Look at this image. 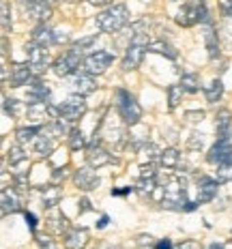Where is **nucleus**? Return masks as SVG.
I'll list each match as a JSON object with an SVG mask.
<instances>
[{"mask_svg": "<svg viewBox=\"0 0 232 249\" xmlns=\"http://www.w3.org/2000/svg\"><path fill=\"white\" fill-rule=\"evenodd\" d=\"M129 22H131V13H129V9L125 4H112V7H107L106 11H101L95 18L97 28H99L101 33H107V35L123 30Z\"/></svg>", "mask_w": 232, "mask_h": 249, "instance_id": "nucleus-1", "label": "nucleus"}, {"mask_svg": "<svg viewBox=\"0 0 232 249\" xmlns=\"http://www.w3.org/2000/svg\"><path fill=\"white\" fill-rule=\"evenodd\" d=\"M142 26L144 22H138L136 24V30L138 33L133 35V39H131V43L127 45V52H125V58H123L121 62V67H123V71H133V69H138V67L142 65V60H144V54L148 52V33H142Z\"/></svg>", "mask_w": 232, "mask_h": 249, "instance_id": "nucleus-2", "label": "nucleus"}, {"mask_svg": "<svg viewBox=\"0 0 232 249\" xmlns=\"http://www.w3.org/2000/svg\"><path fill=\"white\" fill-rule=\"evenodd\" d=\"M48 114L54 121H67V123H77L86 114V101L82 95H71L58 106L48 103Z\"/></svg>", "mask_w": 232, "mask_h": 249, "instance_id": "nucleus-3", "label": "nucleus"}, {"mask_svg": "<svg viewBox=\"0 0 232 249\" xmlns=\"http://www.w3.org/2000/svg\"><path fill=\"white\" fill-rule=\"evenodd\" d=\"M116 110H118V116H121L123 123L127 124H138L142 118V107L138 99L131 95L125 88H118L116 90Z\"/></svg>", "mask_w": 232, "mask_h": 249, "instance_id": "nucleus-4", "label": "nucleus"}, {"mask_svg": "<svg viewBox=\"0 0 232 249\" xmlns=\"http://www.w3.org/2000/svg\"><path fill=\"white\" fill-rule=\"evenodd\" d=\"M200 22L202 24L211 22L209 9H206V0H189V2L178 11L177 24L183 26V28H189V26H196Z\"/></svg>", "mask_w": 232, "mask_h": 249, "instance_id": "nucleus-5", "label": "nucleus"}, {"mask_svg": "<svg viewBox=\"0 0 232 249\" xmlns=\"http://www.w3.org/2000/svg\"><path fill=\"white\" fill-rule=\"evenodd\" d=\"M26 62L30 65V69H33L35 75H41L45 69H48V65H50L48 48H43V45L35 43V41L26 43Z\"/></svg>", "mask_w": 232, "mask_h": 249, "instance_id": "nucleus-6", "label": "nucleus"}, {"mask_svg": "<svg viewBox=\"0 0 232 249\" xmlns=\"http://www.w3.org/2000/svg\"><path fill=\"white\" fill-rule=\"evenodd\" d=\"M112 161H116V159L112 157V155L107 153L106 148H103L101 138L99 136H92L89 148H86V163H89L90 168L97 170V168H103V165H107V163H112Z\"/></svg>", "mask_w": 232, "mask_h": 249, "instance_id": "nucleus-7", "label": "nucleus"}, {"mask_svg": "<svg viewBox=\"0 0 232 249\" xmlns=\"http://www.w3.org/2000/svg\"><path fill=\"white\" fill-rule=\"evenodd\" d=\"M19 7H22V13L26 18L39 24H45L52 18V7L48 0H19Z\"/></svg>", "mask_w": 232, "mask_h": 249, "instance_id": "nucleus-8", "label": "nucleus"}, {"mask_svg": "<svg viewBox=\"0 0 232 249\" xmlns=\"http://www.w3.org/2000/svg\"><path fill=\"white\" fill-rule=\"evenodd\" d=\"M112 62H114V54L107 50H99V52H90L82 65H84V71H89L92 75H99L106 69H110Z\"/></svg>", "mask_w": 232, "mask_h": 249, "instance_id": "nucleus-9", "label": "nucleus"}, {"mask_svg": "<svg viewBox=\"0 0 232 249\" xmlns=\"http://www.w3.org/2000/svg\"><path fill=\"white\" fill-rule=\"evenodd\" d=\"M80 62H84V60H82V56L77 54V52L69 50V52H65L63 56H58V58L54 60L52 69H54V73L58 77H69V75H73L77 71Z\"/></svg>", "mask_w": 232, "mask_h": 249, "instance_id": "nucleus-10", "label": "nucleus"}, {"mask_svg": "<svg viewBox=\"0 0 232 249\" xmlns=\"http://www.w3.org/2000/svg\"><path fill=\"white\" fill-rule=\"evenodd\" d=\"M33 41L39 45H43V48H52V45L67 43L69 37H67V35H58L56 30H52L50 26H45V24H39L37 28L33 30Z\"/></svg>", "mask_w": 232, "mask_h": 249, "instance_id": "nucleus-11", "label": "nucleus"}, {"mask_svg": "<svg viewBox=\"0 0 232 249\" xmlns=\"http://www.w3.org/2000/svg\"><path fill=\"white\" fill-rule=\"evenodd\" d=\"M71 88H73V95L86 97L97 90V80L89 71H75V73L71 75Z\"/></svg>", "mask_w": 232, "mask_h": 249, "instance_id": "nucleus-12", "label": "nucleus"}, {"mask_svg": "<svg viewBox=\"0 0 232 249\" xmlns=\"http://www.w3.org/2000/svg\"><path fill=\"white\" fill-rule=\"evenodd\" d=\"M50 86L41 80L39 75H33V80L28 82V90H26V101L33 106V103H48L50 99Z\"/></svg>", "mask_w": 232, "mask_h": 249, "instance_id": "nucleus-13", "label": "nucleus"}, {"mask_svg": "<svg viewBox=\"0 0 232 249\" xmlns=\"http://www.w3.org/2000/svg\"><path fill=\"white\" fill-rule=\"evenodd\" d=\"M232 159V144H230V138H217V142L211 146L209 155H206V161L213 163V165H219L224 161Z\"/></svg>", "mask_w": 232, "mask_h": 249, "instance_id": "nucleus-14", "label": "nucleus"}, {"mask_svg": "<svg viewBox=\"0 0 232 249\" xmlns=\"http://www.w3.org/2000/svg\"><path fill=\"white\" fill-rule=\"evenodd\" d=\"M95 168H77L75 172H73V183L77 189H82V191H92L95 187H99V176H97L95 172H92Z\"/></svg>", "mask_w": 232, "mask_h": 249, "instance_id": "nucleus-15", "label": "nucleus"}, {"mask_svg": "<svg viewBox=\"0 0 232 249\" xmlns=\"http://www.w3.org/2000/svg\"><path fill=\"white\" fill-rule=\"evenodd\" d=\"M217 189H219V180L209 178V176H200L198 178V198H196V202H198V204L211 202L217 196Z\"/></svg>", "mask_w": 232, "mask_h": 249, "instance_id": "nucleus-16", "label": "nucleus"}, {"mask_svg": "<svg viewBox=\"0 0 232 249\" xmlns=\"http://www.w3.org/2000/svg\"><path fill=\"white\" fill-rule=\"evenodd\" d=\"M33 69L28 62H15L11 69V88H22L24 84H28L33 80Z\"/></svg>", "mask_w": 232, "mask_h": 249, "instance_id": "nucleus-17", "label": "nucleus"}, {"mask_svg": "<svg viewBox=\"0 0 232 249\" xmlns=\"http://www.w3.org/2000/svg\"><path fill=\"white\" fill-rule=\"evenodd\" d=\"M89 243V230L86 228H71L65 234V249H84Z\"/></svg>", "mask_w": 232, "mask_h": 249, "instance_id": "nucleus-18", "label": "nucleus"}, {"mask_svg": "<svg viewBox=\"0 0 232 249\" xmlns=\"http://www.w3.org/2000/svg\"><path fill=\"white\" fill-rule=\"evenodd\" d=\"M56 144H58V138H54L48 131H41L37 140H35V150H37L41 157H50L56 150Z\"/></svg>", "mask_w": 232, "mask_h": 249, "instance_id": "nucleus-19", "label": "nucleus"}, {"mask_svg": "<svg viewBox=\"0 0 232 249\" xmlns=\"http://www.w3.org/2000/svg\"><path fill=\"white\" fill-rule=\"evenodd\" d=\"M41 202H43V209H56L60 198H63V191L58 189V185L52 183L50 187H41Z\"/></svg>", "mask_w": 232, "mask_h": 249, "instance_id": "nucleus-20", "label": "nucleus"}, {"mask_svg": "<svg viewBox=\"0 0 232 249\" xmlns=\"http://www.w3.org/2000/svg\"><path fill=\"white\" fill-rule=\"evenodd\" d=\"M230 127H232L230 110H219L217 116H215V131H217V138H230Z\"/></svg>", "mask_w": 232, "mask_h": 249, "instance_id": "nucleus-21", "label": "nucleus"}, {"mask_svg": "<svg viewBox=\"0 0 232 249\" xmlns=\"http://www.w3.org/2000/svg\"><path fill=\"white\" fill-rule=\"evenodd\" d=\"M48 224H50V228L56 232V234H67V232L71 230L69 219H67L65 213H63V211H58V209H54V213H52L50 219H48Z\"/></svg>", "mask_w": 232, "mask_h": 249, "instance_id": "nucleus-22", "label": "nucleus"}, {"mask_svg": "<svg viewBox=\"0 0 232 249\" xmlns=\"http://www.w3.org/2000/svg\"><path fill=\"white\" fill-rule=\"evenodd\" d=\"M204 43H206V52H209V58L215 60L219 56V45H217V35H215L213 22H209L204 28Z\"/></svg>", "mask_w": 232, "mask_h": 249, "instance_id": "nucleus-23", "label": "nucleus"}, {"mask_svg": "<svg viewBox=\"0 0 232 249\" xmlns=\"http://www.w3.org/2000/svg\"><path fill=\"white\" fill-rule=\"evenodd\" d=\"M148 52L161 54V56H166V58H170V60H177V56H178V52L174 50L166 39H155V41H151V43H148Z\"/></svg>", "mask_w": 232, "mask_h": 249, "instance_id": "nucleus-24", "label": "nucleus"}, {"mask_svg": "<svg viewBox=\"0 0 232 249\" xmlns=\"http://www.w3.org/2000/svg\"><path fill=\"white\" fill-rule=\"evenodd\" d=\"M7 161L11 168H19V165H28V155L22 148V144H13L7 153Z\"/></svg>", "mask_w": 232, "mask_h": 249, "instance_id": "nucleus-25", "label": "nucleus"}, {"mask_svg": "<svg viewBox=\"0 0 232 249\" xmlns=\"http://www.w3.org/2000/svg\"><path fill=\"white\" fill-rule=\"evenodd\" d=\"M18 211H19L18 191L2 189V215H9V213H18Z\"/></svg>", "mask_w": 232, "mask_h": 249, "instance_id": "nucleus-26", "label": "nucleus"}, {"mask_svg": "<svg viewBox=\"0 0 232 249\" xmlns=\"http://www.w3.org/2000/svg\"><path fill=\"white\" fill-rule=\"evenodd\" d=\"M159 163H161L163 168H168V170L177 168V165L180 163L178 150H177V148H166V150H161V155H159Z\"/></svg>", "mask_w": 232, "mask_h": 249, "instance_id": "nucleus-27", "label": "nucleus"}, {"mask_svg": "<svg viewBox=\"0 0 232 249\" xmlns=\"http://www.w3.org/2000/svg\"><path fill=\"white\" fill-rule=\"evenodd\" d=\"M41 131H43V124H33V127H19L18 131H15V138H18V142H19V144H24V142H28V140L37 138Z\"/></svg>", "mask_w": 232, "mask_h": 249, "instance_id": "nucleus-28", "label": "nucleus"}, {"mask_svg": "<svg viewBox=\"0 0 232 249\" xmlns=\"http://www.w3.org/2000/svg\"><path fill=\"white\" fill-rule=\"evenodd\" d=\"M204 95H206V101L209 103H217L221 99V95H224V84H221V80L211 82V84L204 88Z\"/></svg>", "mask_w": 232, "mask_h": 249, "instance_id": "nucleus-29", "label": "nucleus"}, {"mask_svg": "<svg viewBox=\"0 0 232 249\" xmlns=\"http://www.w3.org/2000/svg\"><path fill=\"white\" fill-rule=\"evenodd\" d=\"M180 88L185 92H198L200 90V80L196 73H183L180 75Z\"/></svg>", "mask_w": 232, "mask_h": 249, "instance_id": "nucleus-30", "label": "nucleus"}, {"mask_svg": "<svg viewBox=\"0 0 232 249\" xmlns=\"http://www.w3.org/2000/svg\"><path fill=\"white\" fill-rule=\"evenodd\" d=\"M86 146V140H84V133H82V129L73 127L69 131V148L71 150H80Z\"/></svg>", "mask_w": 232, "mask_h": 249, "instance_id": "nucleus-31", "label": "nucleus"}, {"mask_svg": "<svg viewBox=\"0 0 232 249\" xmlns=\"http://www.w3.org/2000/svg\"><path fill=\"white\" fill-rule=\"evenodd\" d=\"M28 172H15L13 174V189L18 191V194H26L28 191Z\"/></svg>", "mask_w": 232, "mask_h": 249, "instance_id": "nucleus-32", "label": "nucleus"}, {"mask_svg": "<svg viewBox=\"0 0 232 249\" xmlns=\"http://www.w3.org/2000/svg\"><path fill=\"white\" fill-rule=\"evenodd\" d=\"M0 9H2V37H9V33H11V9H9V0H2Z\"/></svg>", "mask_w": 232, "mask_h": 249, "instance_id": "nucleus-33", "label": "nucleus"}, {"mask_svg": "<svg viewBox=\"0 0 232 249\" xmlns=\"http://www.w3.org/2000/svg\"><path fill=\"white\" fill-rule=\"evenodd\" d=\"M183 88L180 86H170L168 88V106H170V110H174V107L180 103V97H183Z\"/></svg>", "mask_w": 232, "mask_h": 249, "instance_id": "nucleus-34", "label": "nucleus"}, {"mask_svg": "<svg viewBox=\"0 0 232 249\" xmlns=\"http://www.w3.org/2000/svg\"><path fill=\"white\" fill-rule=\"evenodd\" d=\"M2 110H4L7 116H19L22 107H19L18 99H7V97H4V99H2Z\"/></svg>", "mask_w": 232, "mask_h": 249, "instance_id": "nucleus-35", "label": "nucleus"}, {"mask_svg": "<svg viewBox=\"0 0 232 249\" xmlns=\"http://www.w3.org/2000/svg\"><path fill=\"white\" fill-rule=\"evenodd\" d=\"M95 41H97V35H92V37H86V39H80L77 43H73V48H71V50L77 52V54L82 56L84 52H89L92 45H95Z\"/></svg>", "mask_w": 232, "mask_h": 249, "instance_id": "nucleus-36", "label": "nucleus"}, {"mask_svg": "<svg viewBox=\"0 0 232 249\" xmlns=\"http://www.w3.org/2000/svg\"><path fill=\"white\" fill-rule=\"evenodd\" d=\"M230 178H232V159L217 165V180L219 183H226V180H230Z\"/></svg>", "mask_w": 232, "mask_h": 249, "instance_id": "nucleus-37", "label": "nucleus"}, {"mask_svg": "<svg viewBox=\"0 0 232 249\" xmlns=\"http://www.w3.org/2000/svg\"><path fill=\"white\" fill-rule=\"evenodd\" d=\"M157 165H155L153 161H144L142 165H140V178H157Z\"/></svg>", "mask_w": 232, "mask_h": 249, "instance_id": "nucleus-38", "label": "nucleus"}, {"mask_svg": "<svg viewBox=\"0 0 232 249\" xmlns=\"http://www.w3.org/2000/svg\"><path fill=\"white\" fill-rule=\"evenodd\" d=\"M136 245H138V249H155V238L151 236V234H140L136 238Z\"/></svg>", "mask_w": 232, "mask_h": 249, "instance_id": "nucleus-39", "label": "nucleus"}, {"mask_svg": "<svg viewBox=\"0 0 232 249\" xmlns=\"http://www.w3.org/2000/svg\"><path fill=\"white\" fill-rule=\"evenodd\" d=\"M187 146L192 150H200L204 146V136H202V133H192L189 140H187Z\"/></svg>", "mask_w": 232, "mask_h": 249, "instance_id": "nucleus-40", "label": "nucleus"}, {"mask_svg": "<svg viewBox=\"0 0 232 249\" xmlns=\"http://www.w3.org/2000/svg\"><path fill=\"white\" fill-rule=\"evenodd\" d=\"M67 172H69V168H67V165H65V168H56L54 172H52V183H54V185H60V183H63V180L67 178Z\"/></svg>", "mask_w": 232, "mask_h": 249, "instance_id": "nucleus-41", "label": "nucleus"}, {"mask_svg": "<svg viewBox=\"0 0 232 249\" xmlns=\"http://www.w3.org/2000/svg\"><path fill=\"white\" fill-rule=\"evenodd\" d=\"M204 112L202 110H194V112H185V121L187 123H202Z\"/></svg>", "mask_w": 232, "mask_h": 249, "instance_id": "nucleus-42", "label": "nucleus"}, {"mask_svg": "<svg viewBox=\"0 0 232 249\" xmlns=\"http://www.w3.org/2000/svg\"><path fill=\"white\" fill-rule=\"evenodd\" d=\"M219 11L224 18L232 19V0H219Z\"/></svg>", "mask_w": 232, "mask_h": 249, "instance_id": "nucleus-43", "label": "nucleus"}, {"mask_svg": "<svg viewBox=\"0 0 232 249\" xmlns=\"http://www.w3.org/2000/svg\"><path fill=\"white\" fill-rule=\"evenodd\" d=\"M39 238V247L41 249H58L56 241H52V236H37Z\"/></svg>", "mask_w": 232, "mask_h": 249, "instance_id": "nucleus-44", "label": "nucleus"}, {"mask_svg": "<svg viewBox=\"0 0 232 249\" xmlns=\"http://www.w3.org/2000/svg\"><path fill=\"white\" fill-rule=\"evenodd\" d=\"M24 219H26V224H28L30 232H37V217H35L33 213H30V211H24Z\"/></svg>", "mask_w": 232, "mask_h": 249, "instance_id": "nucleus-45", "label": "nucleus"}, {"mask_svg": "<svg viewBox=\"0 0 232 249\" xmlns=\"http://www.w3.org/2000/svg\"><path fill=\"white\" fill-rule=\"evenodd\" d=\"M80 209H77V213H80V215H84V213H89V211H92V206H90V202H89V198H82L80 200Z\"/></svg>", "mask_w": 232, "mask_h": 249, "instance_id": "nucleus-46", "label": "nucleus"}, {"mask_svg": "<svg viewBox=\"0 0 232 249\" xmlns=\"http://www.w3.org/2000/svg\"><path fill=\"white\" fill-rule=\"evenodd\" d=\"M177 249H202V247H200L198 241H183V243H178Z\"/></svg>", "mask_w": 232, "mask_h": 249, "instance_id": "nucleus-47", "label": "nucleus"}, {"mask_svg": "<svg viewBox=\"0 0 232 249\" xmlns=\"http://www.w3.org/2000/svg\"><path fill=\"white\" fill-rule=\"evenodd\" d=\"M131 191H133L131 187H116V189H112L110 194H112V196H129Z\"/></svg>", "mask_w": 232, "mask_h": 249, "instance_id": "nucleus-48", "label": "nucleus"}, {"mask_svg": "<svg viewBox=\"0 0 232 249\" xmlns=\"http://www.w3.org/2000/svg\"><path fill=\"white\" fill-rule=\"evenodd\" d=\"M155 249H174V245H172V241H170V238H163V241H157Z\"/></svg>", "mask_w": 232, "mask_h": 249, "instance_id": "nucleus-49", "label": "nucleus"}, {"mask_svg": "<svg viewBox=\"0 0 232 249\" xmlns=\"http://www.w3.org/2000/svg\"><path fill=\"white\" fill-rule=\"evenodd\" d=\"M9 56V37H2V60Z\"/></svg>", "mask_w": 232, "mask_h": 249, "instance_id": "nucleus-50", "label": "nucleus"}, {"mask_svg": "<svg viewBox=\"0 0 232 249\" xmlns=\"http://www.w3.org/2000/svg\"><path fill=\"white\" fill-rule=\"evenodd\" d=\"M90 4H95V7H106V4H112L114 0H89Z\"/></svg>", "mask_w": 232, "mask_h": 249, "instance_id": "nucleus-51", "label": "nucleus"}, {"mask_svg": "<svg viewBox=\"0 0 232 249\" xmlns=\"http://www.w3.org/2000/svg\"><path fill=\"white\" fill-rule=\"evenodd\" d=\"M107 224H110V217H107V215H103L101 219L97 221V228H99V230H103V228H106Z\"/></svg>", "mask_w": 232, "mask_h": 249, "instance_id": "nucleus-52", "label": "nucleus"}, {"mask_svg": "<svg viewBox=\"0 0 232 249\" xmlns=\"http://www.w3.org/2000/svg\"><path fill=\"white\" fill-rule=\"evenodd\" d=\"M206 249H224V245H221V243H211Z\"/></svg>", "mask_w": 232, "mask_h": 249, "instance_id": "nucleus-53", "label": "nucleus"}, {"mask_svg": "<svg viewBox=\"0 0 232 249\" xmlns=\"http://www.w3.org/2000/svg\"><path fill=\"white\" fill-rule=\"evenodd\" d=\"M106 249H123V247H106Z\"/></svg>", "mask_w": 232, "mask_h": 249, "instance_id": "nucleus-54", "label": "nucleus"}, {"mask_svg": "<svg viewBox=\"0 0 232 249\" xmlns=\"http://www.w3.org/2000/svg\"><path fill=\"white\" fill-rule=\"evenodd\" d=\"M54 2H60V0H54Z\"/></svg>", "mask_w": 232, "mask_h": 249, "instance_id": "nucleus-55", "label": "nucleus"}]
</instances>
